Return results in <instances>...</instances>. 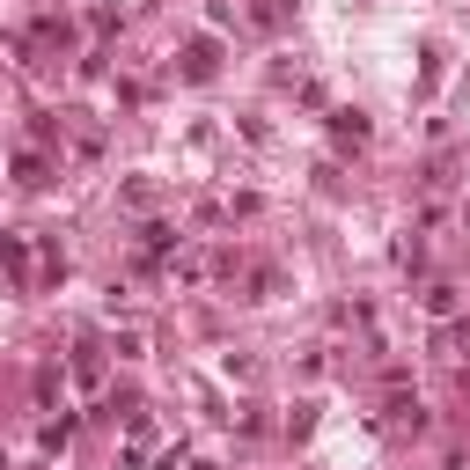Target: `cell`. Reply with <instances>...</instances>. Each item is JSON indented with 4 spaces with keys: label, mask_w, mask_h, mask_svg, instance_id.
Returning a JSON list of instances; mask_svg holds the SVG:
<instances>
[{
    "label": "cell",
    "mask_w": 470,
    "mask_h": 470,
    "mask_svg": "<svg viewBox=\"0 0 470 470\" xmlns=\"http://www.w3.org/2000/svg\"><path fill=\"white\" fill-rule=\"evenodd\" d=\"M184 74H199V81L213 74V44H192V52H184Z\"/></svg>",
    "instance_id": "1"
}]
</instances>
